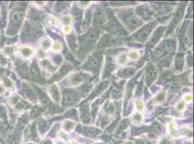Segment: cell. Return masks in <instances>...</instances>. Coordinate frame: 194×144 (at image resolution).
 Segmentation results:
<instances>
[{"mask_svg":"<svg viewBox=\"0 0 194 144\" xmlns=\"http://www.w3.org/2000/svg\"><path fill=\"white\" fill-rule=\"evenodd\" d=\"M84 76L80 73H76V74H72L70 77V85H80V83L84 81Z\"/></svg>","mask_w":194,"mask_h":144,"instance_id":"cell-16","label":"cell"},{"mask_svg":"<svg viewBox=\"0 0 194 144\" xmlns=\"http://www.w3.org/2000/svg\"><path fill=\"white\" fill-rule=\"evenodd\" d=\"M111 95L114 98H119L122 95V87L119 85H113L111 88Z\"/></svg>","mask_w":194,"mask_h":144,"instance_id":"cell-20","label":"cell"},{"mask_svg":"<svg viewBox=\"0 0 194 144\" xmlns=\"http://www.w3.org/2000/svg\"><path fill=\"white\" fill-rule=\"evenodd\" d=\"M49 91L53 99H54L56 102L59 101L60 95H59V89L57 88V87H56V85L51 86V87H49Z\"/></svg>","mask_w":194,"mask_h":144,"instance_id":"cell-21","label":"cell"},{"mask_svg":"<svg viewBox=\"0 0 194 144\" xmlns=\"http://www.w3.org/2000/svg\"><path fill=\"white\" fill-rule=\"evenodd\" d=\"M135 106H136V108L138 110H141L143 109L144 105H143V103L140 100H137L136 102H135Z\"/></svg>","mask_w":194,"mask_h":144,"instance_id":"cell-32","label":"cell"},{"mask_svg":"<svg viewBox=\"0 0 194 144\" xmlns=\"http://www.w3.org/2000/svg\"><path fill=\"white\" fill-rule=\"evenodd\" d=\"M164 95H165V92H161V93H159V95H157L156 100L159 102L162 101V100H164Z\"/></svg>","mask_w":194,"mask_h":144,"instance_id":"cell-34","label":"cell"},{"mask_svg":"<svg viewBox=\"0 0 194 144\" xmlns=\"http://www.w3.org/2000/svg\"><path fill=\"white\" fill-rule=\"evenodd\" d=\"M129 57L132 60H136L137 59H138L139 53L137 51H132L129 53Z\"/></svg>","mask_w":194,"mask_h":144,"instance_id":"cell-29","label":"cell"},{"mask_svg":"<svg viewBox=\"0 0 194 144\" xmlns=\"http://www.w3.org/2000/svg\"><path fill=\"white\" fill-rule=\"evenodd\" d=\"M50 43H51V42H50L49 39H48V38H45V39H43V41H42L41 46L44 49H47V48H49Z\"/></svg>","mask_w":194,"mask_h":144,"instance_id":"cell-30","label":"cell"},{"mask_svg":"<svg viewBox=\"0 0 194 144\" xmlns=\"http://www.w3.org/2000/svg\"><path fill=\"white\" fill-rule=\"evenodd\" d=\"M117 62L119 63V64L122 65V64H125L127 62V56H126L125 53H123V54H121L120 56H119L117 59Z\"/></svg>","mask_w":194,"mask_h":144,"instance_id":"cell-27","label":"cell"},{"mask_svg":"<svg viewBox=\"0 0 194 144\" xmlns=\"http://www.w3.org/2000/svg\"><path fill=\"white\" fill-rule=\"evenodd\" d=\"M106 14L101 7H97L94 12V24L96 25H101L106 21Z\"/></svg>","mask_w":194,"mask_h":144,"instance_id":"cell-10","label":"cell"},{"mask_svg":"<svg viewBox=\"0 0 194 144\" xmlns=\"http://www.w3.org/2000/svg\"><path fill=\"white\" fill-rule=\"evenodd\" d=\"M68 40V43L70 46V48H72V51H75L76 49L77 44H76V38H75V35H72V36H69L67 38Z\"/></svg>","mask_w":194,"mask_h":144,"instance_id":"cell-25","label":"cell"},{"mask_svg":"<svg viewBox=\"0 0 194 144\" xmlns=\"http://www.w3.org/2000/svg\"><path fill=\"white\" fill-rule=\"evenodd\" d=\"M185 107V105H184L183 102H180L178 103L177 105V108L179 110H182Z\"/></svg>","mask_w":194,"mask_h":144,"instance_id":"cell-36","label":"cell"},{"mask_svg":"<svg viewBox=\"0 0 194 144\" xmlns=\"http://www.w3.org/2000/svg\"><path fill=\"white\" fill-rule=\"evenodd\" d=\"M98 37V30L96 28L91 29L82 37L80 39L81 46H80V53H81L82 56H83V54H85V53L89 52L90 50H92Z\"/></svg>","mask_w":194,"mask_h":144,"instance_id":"cell-1","label":"cell"},{"mask_svg":"<svg viewBox=\"0 0 194 144\" xmlns=\"http://www.w3.org/2000/svg\"><path fill=\"white\" fill-rule=\"evenodd\" d=\"M105 30L107 31L110 32L114 34L120 35H127L126 31L123 29V27L120 25V24L117 22V20L113 17V15H111L110 20L108 22L107 25L105 27Z\"/></svg>","mask_w":194,"mask_h":144,"instance_id":"cell-5","label":"cell"},{"mask_svg":"<svg viewBox=\"0 0 194 144\" xmlns=\"http://www.w3.org/2000/svg\"><path fill=\"white\" fill-rule=\"evenodd\" d=\"M136 13L144 20H148L153 15L152 10L146 5H141L136 9Z\"/></svg>","mask_w":194,"mask_h":144,"instance_id":"cell-11","label":"cell"},{"mask_svg":"<svg viewBox=\"0 0 194 144\" xmlns=\"http://www.w3.org/2000/svg\"><path fill=\"white\" fill-rule=\"evenodd\" d=\"M72 14H73L75 19L76 20V22L78 23L77 27H80V21L82 20V17H83V11L79 9V8H73V9H72Z\"/></svg>","mask_w":194,"mask_h":144,"instance_id":"cell-18","label":"cell"},{"mask_svg":"<svg viewBox=\"0 0 194 144\" xmlns=\"http://www.w3.org/2000/svg\"><path fill=\"white\" fill-rule=\"evenodd\" d=\"M176 48V43L174 40H166L156 50L154 56L156 58H161L166 56L167 54H172L174 52Z\"/></svg>","mask_w":194,"mask_h":144,"instance_id":"cell-3","label":"cell"},{"mask_svg":"<svg viewBox=\"0 0 194 144\" xmlns=\"http://www.w3.org/2000/svg\"><path fill=\"white\" fill-rule=\"evenodd\" d=\"M146 82L147 85H150L153 82L154 79H156L158 74V69L153 64H148L146 68Z\"/></svg>","mask_w":194,"mask_h":144,"instance_id":"cell-9","label":"cell"},{"mask_svg":"<svg viewBox=\"0 0 194 144\" xmlns=\"http://www.w3.org/2000/svg\"><path fill=\"white\" fill-rule=\"evenodd\" d=\"M184 99H185V101L190 102V100H192V96L190 95H186V96L185 97H184Z\"/></svg>","mask_w":194,"mask_h":144,"instance_id":"cell-38","label":"cell"},{"mask_svg":"<svg viewBox=\"0 0 194 144\" xmlns=\"http://www.w3.org/2000/svg\"><path fill=\"white\" fill-rule=\"evenodd\" d=\"M133 86H134V79H132V80L130 81V82L128 85V87H127V92H126V95H125V103H127V102H128V100H130V98L131 97Z\"/></svg>","mask_w":194,"mask_h":144,"instance_id":"cell-22","label":"cell"},{"mask_svg":"<svg viewBox=\"0 0 194 144\" xmlns=\"http://www.w3.org/2000/svg\"><path fill=\"white\" fill-rule=\"evenodd\" d=\"M63 127L64 130L67 131L72 130V129L75 127V123L70 120H65L63 123Z\"/></svg>","mask_w":194,"mask_h":144,"instance_id":"cell-26","label":"cell"},{"mask_svg":"<svg viewBox=\"0 0 194 144\" xmlns=\"http://www.w3.org/2000/svg\"><path fill=\"white\" fill-rule=\"evenodd\" d=\"M155 26H156V22H151V23L146 25L132 37V39L139 42H144L148 38V35L151 33V31Z\"/></svg>","mask_w":194,"mask_h":144,"instance_id":"cell-6","label":"cell"},{"mask_svg":"<svg viewBox=\"0 0 194 144\" xmlns=\"http://www.w3.org/2000/svg\"><path fill=\"white\" fill-rule=\"evenodd\" d=\"M135 69L134 68H126V69H123L119 73V76L121 77H125V78H127L135 74Z\"/></svg>","mask_w":194,"mask_h":144,"instance_id":"cell-19","label":"cell"},{"mask_svg":"<svg viewBox=\"0 0 194 144\" xmlns=\"http://www.w3.org/2000/svg\"><path fill=\"white\" fill-rule=\"evenodd\" d=\"M120 18L125 23L127 27H130V30H134L136 27L141 25L142 22L140 19L135 17V14H133L130 12H126L122 13V16H120Z\"/></svg>","mask_w":194,"mask_h":144,"instance_id":"cell-4","label":"cell"},{"mask_svg":"<svg viewBox=\"0 0 194 144\" xmlns=\"http://www.w3.org/2000/svg\"><path fill=\"white\" fill-rule=\"evenodd\" d=\"M75 116H76V111H75V110H71L70 111L67 112L66 117H75Z\"/></svg>","mask_w":194,"mask_h":144,"instance_id":"cell-33","label":"cell"},{"mask_svg":"<svg viewBox=\"0 0 194 144\" xmlns=\"http://www.w3.org/2000/svg\"><path fill=\"white\" fill-rule=\"evenodd\" d=\"M71 69H72V66L69 65V64H65L64 65L62 66V68H61L60 70L59 71V72L56 74L54 79H62L64 75H66V74H67V72H68L69 70H71Z\"/></svg>","mask_w":194,"mask_h":144,"instance_id":"cell-17","label":"cell"},{"mask_svg":"<svg viewBox=\"0 0 194 144\" xmlns=\"http://www.w3.org/2000/svg\"><path fill=\"white\" fill-rule=\"evenodd\" d=\"M182 66H183V58H182V56H177L175 61V69L177 70L180 71L182 69Z\"/></svg>","mask_w":194,"mask_h":144,"instance_id":"cell-24","label":"cell"},{"mask_svg":"<svg viewBox=\"0 0 194 144\" xmlns=\"http://www.w3.org/2000/svg\"><path fill=\"white\" fill-rule=\"evenodd\" d=\"M79 100H80V95L74 90H65L63 92V105L65 106L72 105L77 102Z\"/></svg>","mask_w":194,"mask_h":144,"instance_id":"cell-7","label":"cell"},{"mask_svg":"<svg viewBox=\"0 0 194 144\" xmlns=\"http://www.w3.org/2000/svg\"><path fill=\"white\" fill-rule=\"evenodd\" d=\"M71 30V27L69 26V25H67V26H64V28H63V31H64V33H68L70 32Z\"/></svg>","mask_w":194,"mask_h":144,"instance_id":"cell-37","label":"cell"},{"mask_svg":"<svg viewBox=\"0 0 194 144\" xmlns=\"http://www.w3.org/2000/svg\"><path fill=\"white\" fill-rule=\"evenodd\" d=\"M80 112H81V117L82 120L85 123H88L90 122V113H89V107L88 105H83L81 106L80 108Z\"/></svg>","mask_w":194,"mask_h":144,"instance_id":"cell-14","label":"cell"},{"mask_svg":"<svg viewBox=\"0 0 194 144\" xmlns=\"http://www.w3.org/2000/svg\"><path fill=\"white\" fill-rule=\"evenodd\" d=\"M90 17H91V12L90 11H88L87 12L86 15H85V19L83 20V30H85L87 29V27L89 26L90 25Z\"/></svg>","mask_w":194,"mask_h":144,"instance_id":"cell-23","label":"cell"},{"mask_svg":"<svg viewBox=\"0 0 194 144\" xmlns=\"http://www.w3.org/2000/svg\"><path fill=\"white\" fill-rule=\"evenodd\" d=\"M120 43L119 38L113 36L111 35H106L101 38L98 44V48H105V47L114 46Z\"/></svg>","mask_w":194,"mask_h":144,"instance_id":"cell-8","label":"cell"},{"mask_svg":"<svg viewBox=\"0 0 194 144\" xmlns=\"http://www.w3.org/2000/svg\"><path fill=\"white\" fill-rule=\"evenodd\" d=\"M133 120H134V122H135V123H140L141 122L142 115L140 114V113H137V114L134 116Z\"/></svg>","mask_w":194,"mask_h":144,"instance_id":"cell-31","label":"cell"},{"mask_svg":"<svg viewBox=\"0 0 194 144\" xmlns=\"http://www.w3.org/2000/svg\"><path fill=\"white\" fill-rule=\"evenodd\" d=\"M101 61H102V53H95L88 59L85 65L83 66V69L89 71L93 74H98L101 67Z\"/></svg>","mask_w":194,"mask_h":144,"instance_id":"cell-2","label":"cell"},{"mask_svg":"<svg viewBox=\"0 0 194 144\" xmlns=\"http://www.w3.org/2000/svg\"><path fill=\"white\" fill-rule=\"evenodd\" d=\"M108 85V82H102V83H101L100 85H98L96 88L94 89V90H93V93L90 95V97H89V99H88V100H90V99L93 98L94 97L97 96V95H99L104 90L105 88H106V87H107Z\"/></svg>","mask_w":194,"mask_h":144,"instance_id":"cell-15","label":"cell"},{"mask_svg":"<svg viewBox=\"0 0 194 144\" xmlns=\"http://www.w3.org/2000/svg\"><path fill=\"white\" fill-rule=\"evenodd\" d=\"M61 48H62V45H61L60 43H55L54 46H53V48L55 51H59V50H60Z\"/></svg>","mask_w":194,"mask_h":144,"instance_id":"cell-35","label":"cell"},{"mask_svg":"<svg viewBox=\"0 0 194 144\" xmlns=\"http://www.w3.org/2000/svg\"><path fill=\"white\" fill-rule=\"evenodd\" d=\"M32 54H33V51H32V50H30V48H23V50L22 51V55H23V56L26 58L31 56Z\"/></svg>","mask_w":194,"mask_h":144,"instance_id":"cell-28","label":"cell"},{"mask_svg":"<svg viewBox=\"0 0 194 144\" xmlns=\"http://www.w3.org/2000/svg\"><path fill=\"white\" fill-rule=\"evenodd\" d=\"M183 12H184V9L183 8H181V9H179L177 11V12L174 14L173 19H172V22H171L170 26H169V27H170L171 29V31L173 30L174 27H175L176 25H177V23L180 22V20H181V18H182V14H183Z\"/></svg>","mask_w":194,"mask_h":144,"instance_id":"cell-13","label":"cell"},{"mask_svg":"<svg viewBox=\"0 0 194 144\" xmlns=\"http://www.w3.org/2000/svg\"><path fill=\"white\" fill-rule=\"evenodd\" d=\"M164 30H165V27H160L159 28H157L156 30V31L154 32V33L153 34L152 36H151V40L149 41V46H153L155 44H156L158 41H159L160 38H161V36L163 35V34L164 33Z\"/></svg>","mask_w":194,"mask_h":144,"instance_id":"cell-12","label":"cell"}]
</instances>
